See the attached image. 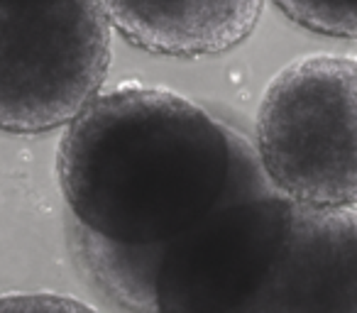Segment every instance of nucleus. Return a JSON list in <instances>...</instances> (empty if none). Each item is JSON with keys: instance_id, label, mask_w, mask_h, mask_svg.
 I'll use <instances>...</instances> for the list:
<instances>
[{"instance_id": "obj_8", "label": "nucleus", "mask_w": 357, "mask_h": 313, "mask_svg": "<svg viewBox=\"0 0 357 313\" xmlns=\"http://www.w3.org/2000/svg\"><path fill=\"white\" fill-rule=\"evenodd\" d=\"M0 313H96L86 303L56 293H8L0 296Z\"/></svg>"}, {"instance_id": "obj_1", "label": "nucleus", "mask_w": 357, "mask_h": 313, "mask_svg": "<svg viewBox=\"0 0 357 313\" xmlns=\"http://www.w3.org/2000/svg\"><path fill=\"white\" fill-rule=\"evenodd\" d=\"M69 218L118 245H162L223 199L233 128L162 86L100 91L56 152Z\"/></svg>"}, {"instance_id": "obj_5", "label": "nucleus", "mask_w": 357, "mask_h": 313, "mask_svg": "<svg viewBox=\"0 0 357 313\" xmlns=\"http://www.w3.org/2000/svg\"><path fill=\"white\" fill-rule=\"evenodd\" d=\"M248 313H357V213L291 201Z\"/></svg>"}, {"instance_id": "obj_2", "label": "nucleus", "mask_w": 357, "mask_h": 313, "mask_svg": "<svg viewBox=\"0 0 357 313\" xmlns=\"http://www.w3.org/2000/svg\"><path fill=\"white\" fill-rule=\"evenodd\" d=\"M291 201L233 128V171L208 215L162 245H118L69 218L66 240L91 287L125 313H248Z\"/></svg>"}, {"instance_id": "obj_3", "label": "nucleus", "mask_w": 357, "mask_h": 313, "mask_svg": "<svg viewBox=\"0 0 357 313\" xmlns=\"http://www.w3.org/2000/svg\"><path fill=\"white\" fill-rule=\"evenodd\" d=\"M255 149L282 196L311 208L357 204V56L308 54L272 76Z\"/></svg>"}, {"instance_id": "obj_6", "label": "nucleus", "mask_w": 357, "mask_h": 313, "mask_svg": "<svg viewBox=\"0 0 357 313\" xmlns=\"http://www.w3.org/2000/svg\"><path fill=\"white\" fill-rule=\"evenodd\" d=\"M110 27L157 56L199 59L235 49L255 32L264 0H100Z\"/></svg>"}, {"instance_id": "obj_4", "label": "nucleus", "mask_w": 357, "mask_h": 313, "mask_svg": "<svg viewBox=\"0 0 357 313\" xmlns=\"http://www.w3.org/2000/svg\"><path fill=\"white\" fill-rule=\"evenodd\" d=\"M113 27L100 0H0V130L66 128L103 91Z\"/></svg>"}, {"instance_id": "obj_7", "label": "nucleus", "mask_w": 357, "mask_h": 313, "mask_svg": "<svg viewBox=\"0 0 357 313\" xmlns=\"http://www.w3.org/2000/svg\"><path fill=\"white\" fill-rule=\"evenodd\" d=\"M274 6L303 30L357 40V0H274Z\"/></svg>"}]
</instances>
